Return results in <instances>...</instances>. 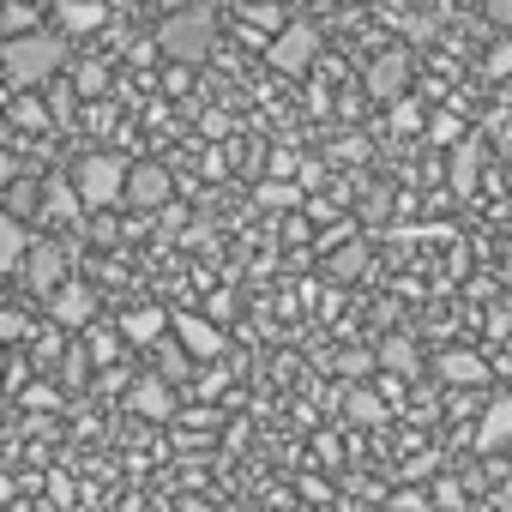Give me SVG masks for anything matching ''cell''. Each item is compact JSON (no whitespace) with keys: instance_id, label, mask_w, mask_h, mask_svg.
<instances>
[{"instance_id":"6da1fadb","label":"cell","mask_w":512,"mask_h":512,"mask_svg":"<svg viewBox=\"0 0 512 512\" xmlns=\"http://www.w3.org/2000/svg\"><path fill=\"white\" fill-rule=\"evenodd\" d=\"M0 67L19 91L31 85H49L61 67H67V37H49V31H25V37H0Z\"/></svg>"},{"instance_id":"7a4b0ae2","label":"cell","mask_w":512,"mask_h":512,"mask_svg":"<svg viewBox=\"0 0 512 512\" xmlns=\"http://www.w3.org/2000/svg\"><path fill=\"white\" fill-rule=\"evenodd\" d=\"M157 49L175 61V67H199L211 49H217V13L211 7H181L157 25Z\"/></svg>"},{"instance_id":"3957f363","label":"cell","mask_w":512,"mask_h":512,"mask_svg":"<svg viewBox=\"0 0 512 512\" xmlns=\"http://www.w3.org/2000/svg\"><path fill=\"white\" fill-rule=\"evenodd\" d=\"M127 175H133V163H121L115 151H91V157H79L73 181H79V193H85V211H109V205H121V199H127Z\"/></svg>"},{"instance_id":"277c9868","label":"cell","mask_w":512,"mask_h":512,"mask_svg":"<svg viewBox=\"0 0 512 512\" xmlns=\"http://www.w3.org/2000/svg\"><path fill=\"white\" fill-rule=\"evenodd\" d=\"M314 55H320V31L302 25V19H290V25L266 43V61H272L278 73H290V79H302V73L314 67Z\"/></svg>"},{"instance_id":"5b68a950","label":"cell","mask_w":512,"mask_h":512,"mask_svg":"<svg viewBox=\"0 0 512 512\" xmlns=\"http://www.w3.org/2000/svg\"><path fill=\"white\" fill-rule=\"evenodd\" d=\"M362 85H368L374 103H398L404 85H410V49H380L368 61V73H362Z\"/></svg>"},{"instance_id":"8992f818","label":"cell","mask_w":512,"mask_h":512,"mask_svg":"<svg viewBox=\"0 0 512 512\" xmlns=\"http://www.w3.org/2000/svg\"><path fill=\"white\" fill-rule=\"evenodd\" d=\"M49 320H55L61 332L91 326V320H97V290H91V284H79V278H67V284L49 296Z\"/></svg>"},{"instance_id":"52a82bcc","label":"cell","mask_w":512,"mask_h":512,"mask_svg":"<svg viewBox=\"0 0 512 512\" xmlns=\"http://www.w3.org/2000/svg\"><path fill=\"white\" fill-rule=\"evenodd\" d=\"M25 284H31V296H55L61 284H67V253L55 247V241H37L31 247V260H25V272H19Z\"/></svg>"},{"instance_id":"ba28073f","label":"cell","mask_w":512,"mask_h":512,"mask_svg":"<svg viewBox=\"0 0 512 512\" xmlns=\"http://www.w3.org/2000/svg\"><path fill=\"white\" fill-rule=\"evenodd\" d=\"M169 193H175V181H169L163 163H133V175H127V199H121V205H133V211H157V205H169Z\"/></svg>"},{"instance_id":"9c48e42d","label":"cell","mask_w":512,"mask_h":512,"mask_svg":"<svg viewBox=\"0 0 512 512\" xmlns=\"http://www.w3.org/2000/svg\"><path fill=\"white\" fill-rule=\"evenodd\" d=\"M175 338L193 350V362H217L223 356V332L205 314H175Z\"/></svg>"},{"instance_id":"30bf717a","label":"cell","mask_w":512,"mask_h":512,"mask_svg":"<svg viewBox=\"0 0 512 512\" xmlns=\"http://www.w3.org/2000/svg\"><path fill=\"white\" fill-rule=\"evenodd\" d=\"M127 410L145 416V422H169V416H175V392H169V380H133V386H127Z\"/></svg>"},{"instance_id":"8fae6325","label":"cell","mask_w":512,"mask_h":512,"mask_svg":"<svg viewBox=\"0 0 512 512\" xmlns=\"http://www.w3.org/2000/svg\"><path fill=\"white\" fill-rule=\"evenodd\" d=\"M446 181H452V193H458V199H470V193H476V181H482V139H458V145H452Z\"/></svg>"},{"instance_id":"7c38bea8","label":"cell","mask_w":512,"mask_h":512,"mask_svg":"<svg viewBox=\"0 0 512 512\" xmlns=\"http://www.w3.org/2000/svg\"><path fill=\"white\" fill-rule=\"evenodd\" d=\"M31 229H25V217H0V272H25V260H31Z\"/></svg>"},{"instance_id":"4fadbf2b","label":"cell","mask_w":512,"mask_h":512,"mask_svg":"<svg viewBox=\"0 0 512 512\" xmlns=\"http://www.w3.org/2000/svg\"><path fill=\"white\" fill-rule=\"evenodd\" d=\"M506 440H512V392L488 398V410H482V422H476V446H482V452H494V446H506Z\"/></svg>"},{"instance_id":"5bb4252c","label":"cell","mask_w":512,"mask_h":512,"mask_svg":"<svg viewBox=\"0 0 512 512\" xmlns=\"http://www.w3.org/2000/svg\"><path fill=\"white\" fill-rule=\"evenodd\" d=\"M163 332H175V314H163V308H133V314H121V338H127V344H157Z\"/></svg>"},{"instance_id":"9a60e30c","label":"cell","mask_w":512,"mask_h":512,"mask_svg":"<svg viewBox=\"0 0 512 512\" xmlns=\"http://www.w3.org/2000/svg\"><path fill=\"white\" fill-rule=\"evenodd\" d=\"M55 13H61V31H67V37H85V31H97V25L109 19L103 0H55Z\"/></svg>"},{"instance_id":"2e32d148","label":"cell","mask_w":512,"mask_h":512,"mask_svg":"<svg viewBox=\"0 0 512 512\" xmlns=\"http://www.w3.org/2000/svg\"><path fill=\"white\" fill-rule=\"evenodd\" d=\"M440 380H452V386H482V380H488V362H482L476 350H446V356H440Z\"/></svg>"},{"instance_id":"e0dca14e","label":"cell","mask_w":512,"mask_h":512,"mask_svg":"<svg viewBox=\"0 0 512 512\" xmlns=\"http://www.w3.org/2000/svg\"><path fill=\"white\" fill-rule=\"evenodd\" d=\"M43 211H49V217H79V211H85V193H79V181H61V175H49V181H43Z\"/></svg>"},{"instance_id":"ac0fdd59","label":"cell","mask_w":512,"mask_h":512,"mask_svg":"<svg viewBox=\"0 0 512 512\" xmlns=\"http://www.w3.org/2000/svg\"><path fill=\"white\" fill-rule=\"evenodd\" d=\"M380 368L398 374V380H416V374H422V356H416L410 338H386V344H380Z\"/></svg>"},{"instance_id":"d6986e66","label":"cell","mask_w":512,"mask_h":512,"mask_svg":"<svg viewBox=\"0 0 512 512\" xmlns=\"http://www.w3.org/2000/svg\"><path fill=\"white\" fill-rule=\"evenodd\" d=\"M253 199H260L266 211H296V205H302V187H296L290 175H266L260 187H253Z\"/></svg>"},{"instance_id":"ffe728a7","label":"cell","mask_w":512,"mask_h":512,"mask_svg":"<svg viewBox=\"0 0 512 512\" xmlns=\"http://www.w3.org/2000/svg\"><path fill=\"white\" fill-rule=\"evenodd\" d=\"M344 416L362 422V428H374V422H386V398L368 392V386H350V392H344Z\"/></svg>"},{"instance_id":"44dd1931","label":"cell","mask_w":512,"mask_h":512,"mask_svg":"<svg viewBox=\"0 0 512 512\" xmlns=\"http://www.w3.org/2000/svg\"><path fill=\"white\" fill-rule=\"evenodd\" d=\"M25 31H43L31 0H13V7H0V37H25Z\"/></svg>"},{"instance_id":"7402d4cb","label":"cell","mask_w":512,"mask_h":512,"mask_svg":"<svg viewBox=\"0 0 512 512\" xmlns=\"http://www.w3.org/2000/svg\"><path fill=\"white\" fill-rule=\"evenodd\" d=\"M368 272V247H338L332 253V278L338 284H350V278H362Z\"/></svg>"},{"instance_id":"603a6c76","label":"cell","mask_w":512,"mask_h":512,"mask_svg":"<svg viewBox=\"0 0 512 512\" xmlns=\"http://www.w3.org/2000/svg\"><path fill=\"white\" fill-rule=\"evenodd\" d=\"M37 205H43V187H25V181L7 187V211H13V217H25V211H37Z\"/></svg>"},{"instance_id":"cb8c5ba5","label":"cell","mask_w":512,"mask_h":512,"mask_svg":"<svg viewBox=\"0 0 512 512\" xmlns=\"http://www.w3.org/2000/svg\"><path fill=\"white\" fill-rule=\"evenodd\" d=\"M392 127H398V133H422V127H428V115H422L416 103H404V97H398V103H392Z\"/></svg>"},{"instance_id":"d4e9b609","label":"cell","mask_w":512,"mask_h":512,"mask_svg":"<svg viewBox=\"0 0 512 512\" xmlns=\"http://www.w3.org/2000/svg\"><path fill=\"white\" fill-rule=\"evenodd\" d=\"M428 139L434 145H458L464 133H458V115H428Z\"/></svg>"},{"instance_id":"484cf974","label":"cell","mask_w":512,"mask_h":512,"mask_svg":"<svg viewBox=\"0 0 512 512\" xmlns=\"http://www.w3.org/2000/svg\"><path fill=\"white\" fill-rule=\"evenodd\" d=\"M85 356H91V362H97V368H109V362H115V356H121V338H109V332H97V338H91V344H85Z\"/></svg>"},{"instance_id":"4316f807","label":"cell","mask_w":512,"mask_h":512,"mask_svg":"<svg viewBox=\"0 0 512 512\" xmlns=\"http://www.w3.org/2000/svg\"><path fill=\"white\" fill-rule=\"evenodd\" d=\"M482 73H488V79H506V73H512V37L488 49V61H482Z\"/></svg>"},{"instance_id":"83f0119b","label":"cell","mask_w":512,"mask_h":512,"mask_svg":"<svg viewBox=\"0 0 512 512\" xmlns=\"http://www.w3.org/2000/svg\"><path fill=\"white\" fill-rule=\"evenodd\" d=\"M0 338H7V344H25V338H31V320H25L19 308H7V314H0Z\"/></svg>"},{"instance_id":"f1b7e54d","label":"cell","mask_w":512,"mask_h":512,"mask_svg":"<svg viewBox=\"0 0 512 512\" xmlns=\"http://www.w3.org/2000/svg\"><path fill=\"white\" fill-rule=\"evenodd\" d=\"M103 85H109V67H103V61H85V67H79V91H85V97H97Z\"/></svg>"},{"instance_id":"f546056e","label":"cell","mask_w":512,"mask_h":512,"mask_svg":"<svg viewBox=\"0 0 512 512\" xmlns=\"http://www.w3.org/2000/svg\"><path fill=\"white\" fill-rule=\"evenodd\" d=\"M13 115H19L25 127H49V109H37L31 97H19V103H13Z\"/></svg>"},{"instance_id":"4dcf8cb0","label":"cell","mask_w":512,"mask_h":512,"mask_svg":"<svg viewBox=\"0 0 512 512\" xmlns=\"http://www.w3.org/2000/svg\"><path fill=\"white\" fill-rule=\"evenodd\" d=\"M482 13H488L500 31H512V0H482Z\"/></svg>"},{"instance_id":"1f68e13d","label":"cell","mask_w":512,"mask_h":512,"mask_svg":"<svg viewBox=\"0 0 512 512\" xmlns=\"http://www.w3.org/2000/svg\"><path fill=\"white\" fill-rule=\"evenodd\" d=\"M374 362H380V356H368V350H350V356H344V362H338V368H344V374H368V368H374Z\"/></svg>"},{"instance_id":"d6a6232c","label":"cell","mask_w":512,"mask_h":512,"mask_svg":"<svg viewBox=\"0 0 512 512\" xmlns=\"http://www.w3.org/2000/svg\"><path fill=\"white\" fill-rule=\"evenodd\" d=\"M49 500H55V506H73V482H67V476H61V470H55V476H49Z\"/></svg>"},{"instance_id":"836d02e7","label":"cell","mask_w":512,"mask_h":512,"mask_svg":"<svg viewBox=\"0 0 512 512\" xmlns=\"http://www.w3.org/2000/svg\"><path fill=\"white\" fill-rule=\"evenodd\" d=\"M296 169H302L296 151H272V175H296Z\"/></svg>"},{"instance_id":"e575fe53","label":"cell","mask_w":512,"mask_h":512,"mask_svg":"<svg viewBox=\"0 0 512 512\" xmlns=\"http://www.w3.org/2000/svg\"><path fill=\"white\" fill-rule=\"evenodd\" d=\"M55 350H61V332H43V338H37V356H43V362H49V356H55Z\"/></svg>"},{"instance_id":"d590c367","label":"cell","mask_w":512,"mask_h":512,"mask_svg":"<svg viewBox=\"0 0 512 512\" xmlns=\"http://www.w3.org/2000/svg\"><path fill=\"white\" fill-rule=\"evenodd\" d=\"M181 512H211V506H205V500H187V506H181Z\"/></svg>"},{"instance_id":"8d00e7d4","label":"cell","mask_w":512,"mask_h":512,"mask_svg":"<svg viewBox=\"0 0 512 512\" xmlns=\"http://www.w3.org/2000/svg\"><path fill=\"white\" fill-rule=\"evenodd\" d=\"M506 290H512V247H506Z\"/></svg>"}]
</instances>
